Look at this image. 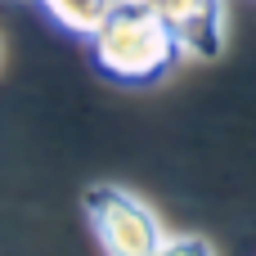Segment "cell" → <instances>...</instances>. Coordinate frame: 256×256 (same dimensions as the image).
I'll return each mask as SVG.
<instances>
[{"instance_id": "1", "label": "cell", "mask_w": 256, "mask_h": 256, "mask_svg": "<svg viewBox=\"0 0 256 256\" xmlns=\"http://www.w3.org/2000/svg\"><path fill=\"white\" fill-rule=\"evenodd\" d=\"M184 45L153 4H117L90 36V63L112 86H153L176 72Z\"/></svg>"}, {"instance_id": "2", "label": "cell", "mask_w": 256, "mask_h": 256, "mask_svg": "<svg viewBox=\"0 0 256 256\" xmlns=\"http://www.w3.org/2000/svg\"><path fill=\"white\" fill-rule=\"evenodd\" d=\"M81 212H86V220H90L104 256H153L162 248V238H166L162 220L153 216V207L140 202L130 189L108 184V180L86 184Z\"/></svg>"}, {"instance_id": "3", "label": "cell", "mask_w": 256, "mask_h": 256, "mask_svg": "<svg viewBox=\"0 0 256 256\" xmlns=\"http://www.w3.org/2000/svg\"><path fill=\"white\" fill-rule=\"evenodd\" d=\"M63 32H72V36H81V40H90L99 27H104V18L117 9V0H36Z\"/></svg>"}, {"instance_id": "4", "label": "cell", "mask_w": 256, "mask_h": 256, "mask_svg": "<svg viewBox=\"0 0 256 256\" xmlns=\"http://www.w3.org/2000/svg\"><path fill=\"white\" fill-rule=\"evenodd\" d=\"M153 256H216V248H212V238H202V234H166L162 248Z\"/></svg>"}, {"instance_id": "5", "label": "cell", "mask_w": 256, "mask_h": 256, "mask_svg": "<svg viewBox=\"0 0 256 256\" xmlns=\"http://www.w3.org/2000/svg\"><path fill=\"white\" fill-rule=\"evenodd\" d=\"M117 4H153V0H117Z\"/></svg>"}]
</instances>
